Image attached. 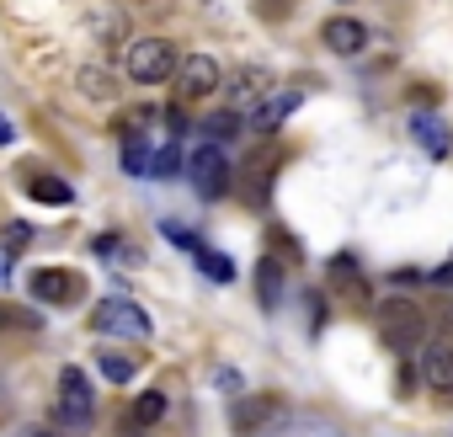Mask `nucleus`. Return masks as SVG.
I'll list each match as a JSON object with an SVG mask.
<instances>
[{
	"instance_id": "f257e3e1",
	"label": "nucleus",
	"mask_w": 453,
	"mask_h": 437,
	"mask_svg": "<svg viewBox=\"0 0 453 437\" xmlns=\"http://www.w3.org/2000/svg\"><path fill=\"white\" fill-rule=\"evenodd\" d=\"M176 65H181V54H176L165 38H139V43L128 49V59H123V70H128L134 86H160V80L176 75Z\"/></svg>"
},
{
	"instance_id": "f03ea898",
	"label": "nucleus",
	"mask_w": 453,
	"mask_h": 437,
	"mask_svg": "<svg viewBox=\"0 0 453 437\" xmlns=\"http://www.w3.org/2000/svg\"><path fill=\"white\" fill-rule=\"evenodd\" d=\"M54 416H59L65 432H86L96 421V395H91V379L81 368L59 373V405H54Z\"/></svg>"
},
{
	"instance_id": "7ed1b4c3",
	"label": "nucleus",
	"mask_w": 453,
	"mask_h": 437,
	"mask_svg": "<svg viewBox=\"0 0 453 437\" xmlns=\"http://www.w3.org/2000/svg\"><path fill=\"white\" fill-rule=\"evenodd\" d=\"M187 176L203 197H224L230 192V160H224V144H192L187 150Z\"/></svg>"
},
{
	"instance_id": "20e7f679",
	"label": "nucleus",
	"mask_w": 453,
	"mask_h": 437,
	"mask_svg": "<svg viewBox=\"0 0 453 437\" xmlns=\"http://www.w3.org/2000/svg\"><path fill=\"white\" fill-rule=\"evenodd\" d=\"M91 326H96L102 336H128V341H144V336L155 331V320H150L134 299H102L96 315H91Z\"/></svg>"
},
{
	"instance_id": "39448f33",
	"label": "nucleus",
	"mask_w": 453,
	"mask_h": 437,
	"mask_svg": "<svg viewBox=\"0 0 453 437\" xmlns=\"http://www.w3.org/2000/svg\"><path fill=\"white\" fill-rule=\"evenodd\" d=\"M219 91V65H213V54H187L181 65H176V102H203V96H213Z\"/></svg>"
},
{
	"instance_id": "423d86ee",
	"label": "nucleus",
	"mask_w": 453,
	"mask_h": 437,
	"mask_svg": "<svg viewBox=\"0 0 453 437\" xmlns=\"http://www.w3.org/2000/svg\"><path fill=\"white\" fill-rule=\"evenodd\" d=\"M379 331H384V341L395 347V352H405V347H416L421 341V310L416 304H384L379 310Z\"/></svg>"
},
{
	"instance_id": "0eeeda50",
	"label": "nucleus",
	"mask_w": 453,
	"mask_h": 437,
	"mask_svg": "<svg viewBox=\"0 0 453 437\" xmlns=\"http://www.w3.org/2000/svg\"><path fill=\"white\" fill-rule=\"evenodd\" d=\"M224 96H230V112H257L273 96V75L267 70H235L230 86H224Z\"/></svg>"
},
{
	"instance_id": "6e6552de",
	"label": "nucleus",
	"mask_w": 453,
	"mask_h": 437,
	"mask_svg": "<svg viewBox=\"0 0 453 437\" xmlns=\"http://www.w3.org/2000/svg\"><path fill=\"white\" fill-rule=\"evenodd\" d=\"M326 49L342 54V59H357V54L368 49V27H363V17H331V22H326Z\"/></svg>"
},
{
	"instance_id": "1a4fd4ad",
	"label": "nucleus",
	"mask_w": 453,
	"mask_h": 437,
	"mask_svg": "<svg viewBox=\"0 0 453 437\" xmlns=\"http://www.w3.org/2000/svg\"><path fill=\"white\" fill-rule=\"evenodd\" d=\"M33 299H43V304H75L81 299V278L59 272V267H43V272H33Z\"/></svg>"
},
{
	"instance_id": "9d476101",
	"label": "nucleus",
	"mask_w": 453,
	"mask_h": 437,
	"mask_svg": "<svg viewBox=\"0 0 453 437\" xmlns=\"http://www.w3.org/2000/svg\"><path fill=\"white\" fill-rule=\"evenodd\" d=\"M421 379H426L437 395L453 389V341H426V347H421Z\"/></svg>"
},
{
	"instance_id": "9b49d317",
	"label": "nucleus",
	"mask_w": 453,
	"mask_h": 437,
	"mask_svg": "<svg viewBox=\"0 0 453 437\" xmlns=\"http://www.w3.org/2000/svg\"><path fill=\"white\" fill-rule=\"evenodd\" d=\"M299 102H304V96H299V91H273V96H267V102H262V107H257V112H251V123H257V128H262V134H273V128H278V123H288V118H294V112H299Z\"/></svg>"
},
{
	"instance_id": "f8f14e48",
	"label": "nucleus",
	"mask_w": 453,
	"mask_h": 437,
	"mask_svg": "<svg viewBox=\"0 0 453 437\" xmlns=\"http://www.w3.org/2000/svg\"><path fill=\"white\" fill-rule=\"evenodd\" d=\"M411 134H416V139H421V150H426V155H437V160H442V155H448V144H453V139H448V123H442V118H432V112H411Z\"/></svg>"
},
{
	"instance_id": "ddd939ff",
	"label": "nucleus",
	"mask_w": 453,
	"mask_h": 437,
	"mask_svg": "<svg viewBox=\"0 0 453 437\" xmlns=\"http://www.w3.org/2000/svg\"><path fill=\"white\" fill-rule=\"evenodd\" d=\"M278 410V400H267V395H251V400H235V410H230V421L241 426V432H257L267 416Z\"/></svg>"
},
{
	"instance_id": "4468645a",
	"label": "nucleus",
	"mask_w": 453,
	"mask_h": 437,
	"mask_svg": "<svg viewBox=\"0 0 453 437\" xmlns=\"http://www.w3.org/2000/svg\"><path fill=\"white\" fill-rule=\"evenodd\" d=\"M128 421H134V426H155V421H165V395H160V389H144V395L134 400Z\"/></svg>"
},
{
	"instance_id": "2eb2a0df",
	"label": "nucleus",
	"mask_w": 453,
	"mask_h": 437,
	"mask_svg": "<svg viewBox=\"0 0 453 437\" xmlns=\"http://www.w3.org/2000/svg\"><path fill=\"white\" fill-rule=\"evenodd\" d=\"M38 203H54V208H70V181H59V176H33V187H27Z\"/></svg>"
},
{
	"instance_id": "dca6fc26",
	"label": "nucleus",
	"mask_w": 453,
	"mask_h": 437,
	"mask_svg": "<svg viewBox=\"0 0 453 437\" xmlns=\"http://www.w3.org/2000/svg\"><path fill=\"white\" fill-rule=\"evenodd\" d=\"M96 373H102L107 384H128V379L139 373V363L123 357V352H102V357H96Z\"/></svg>"
},
{
	"instance_id": "f3484780",
	"label": "nucleus",
	"mask_w": 453,
	"mask_h": 437,
	"mask_svg": "<svg viewBox=\"0 0 453 437\" xmlns=\"http://www.w3.org/2000/svg\"><path fill=\"white\" fill-rule=\"evenodd\" d=\"M197 262H203V272H208L213 283H235V262L224 257V251H197Z\"/></svg>"
},
{
	"instance_id": "a211bd4d",
	"label": "nucleus",
	"mask_w": 453,
	"mask_h": 437,
	"mask_svg": "<svg viewBox=\"0 0 453 437\" xmlns=\"http://www.w3.org/2000/svg\"><path fill=\"white\" fill-rule=\"evenodd\" d=\"M203 134H208V139H235V134H241V112H230V107L213 112V118L203 123Z\"/></svg>"
},
{
	"instance_id": "6ab92c4d",
	"label": "nucleus",
	"mask_w": 453,
	"mask_h": 437,
	"mask_svg": "<svg viewBox=\"0 0 453 437\" xmlns=\"http://www.w3.org/2000/svg\"><path fill=\"white\" fill-rule=\"evenodd\" d=\"M257 272H262V278H257V283H262V304L273 310V304H278V294H283V267H278V262H262Z\"/></svg>"
},
{
	"instance_id": "aec40b11",
	"label": "nucleus",
	"mask_w": 453,
	"mask_h": 437,
	"mask_svg": "<svg viewBox=\"0 0 453 437\" xmlns=\"http://www.w3.org/2000/svg\"><path fill=\"white\" fill-rule=\"evenodd\" d=\"M81 91L96 96V102H112V80H107L102 70H86V75H81Z\"/></svg>"
},
{
	"instance_id": "412c9836",
	"label": "nucleus",
	"mask_w": 453,
	"mask_h": 437,
	"mask_svg": "<svg viewBox=\"0 0 453 437\" xmlns=\"http://www.w3.org/2000/svg\"><path fill=\"white\" fill-rule=\"evenodd\" d=\"M0 241H6L12 251H27V246H33V225H27V218H12V225H6V235H0Z\"/></svg>"
},
{
	"instance_id": "4be33fe9",
	"label": "nucleus",
	"mask_w": 453,
	"mask_h": 437,
	"mask_svg": "<svg viewBox=\"0 0 453 437\" xmlns=\"http://www.w3.org/2000/svg\"><path fill=\"white\" fill-rule=\"evenodd\" d=\"M181 165V150H176V139H165L160 150H155V176H171Z\"/></svg>"
},
{
	"instance_id": "5701e85b",
	"label": "nucleus",
	"mask_w": 453,
	"mask_h": 437,
	"mask_svg": "<svg viewBox=\"0 0 453 437\" xmlns=\"http://www.w3.org/2000/svg\"><path fill=\"white\" fill-rule=\"evenodd\" d=\"M0 331H38V315H22V310L0 304Z\"/></svg>"
},
{
	"instance_id": "b1692460",
	"label": "nucleus",
	"mask_w": 453,
	"mask_h": 437,
	"mask_svg": "<svg viewBox=\"0 0 453 437\" xmlns=\"http://www.w3.org/2000/svg\"><path fill=\"white\" fill-rule=\"evenodd\" d=\"M160 230H165V241H171V246H192V251H203V246H197V241H192V235H187V230L176 225V218H165Z\"/></svg>"
},
{
	"instance_id": "393cba45",
	"label": "nucleus",
	"mask_w": 453,
	"mask_h": 437,
	"mask_svg": "<svg viewBox=\"0 0 453 437\" xmlns=\"http://www.w3.org/2000/svg\"><path fill=\"white\" fill-rule=\"evenodd\" d=\"M12 278H17V251L0 241V283H12Z\"/></svg>"
},
{
	"instance_id": "a878e982",
	"label": "nucleus",
	"mask_w": 453,
	"mask_h": 437,
	"mask_svg": "<svg viewBox=\"0 0 453 437\" xmlns=\"http://www.w3.org/2000/svg\"><path fill=\"white\" fill-rule=\"evenodd\" d=\"M12 139H17V128H12V123H6V118H0V150H6V144H12Z\"/></svg>"
},
{
	"instance_id": "bb28decb",
	"label": "nucleus",
	"mask_w": 453,
	"mask_h": 437,
	"mask_svg": "<svg viewBox=\"0 0 453 437\" xmlns=\"http://www.w3.org/2000/svg\"><path fill=\"white\" fill-rule=\"evenodd\" d=\"M33 437H59V432H33Z\"/></svg>"
}]
</instances>
